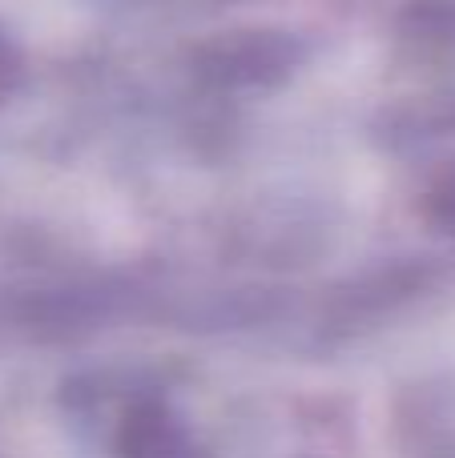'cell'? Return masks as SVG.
I'll return each instance as SVG.
<instances>
[{"label": "cell", "mask_w": 455, "mask_h": 458, "mask_svg": "<svg viewBox=\"0 0 455 458\" xmlns=\"http://www.w3.org/2000/svg\"><path fill=\"white\" fill-rule=\"evenodd\" d=\"M125 458H193L185 435L161 406H142L121 430Z\"/></svg>", "instance_id": "1"}]
</instances>
